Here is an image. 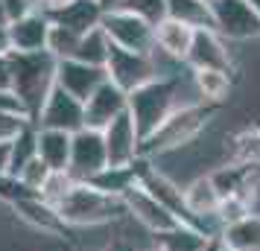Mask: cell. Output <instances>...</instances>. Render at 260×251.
<instances>
[{"mask_svg": "<svg viewBox=\"0 0 260 251\" xmlns=\"http://www.w3.org/2000/svg\"><path fill=\"white\" fill-rule=\"evenodd\" d=\"M9 61H12V91L15 96L21 99L26 117L36 123L41 108L47 102L50 91L56 88V67H59V59L41 50V53H9Z\"/></svg>", "mask_w": 260, "mask_h": 251, "instance_id": "obj_1", "label": "cell"}, {"mask_svg": "<svg viewBox=\"0 0 260 251\" xmlns=\"http://www.w3.org/2000/svg\"><path fill=\"white\" fill-rule=\"evenodd\" d=\"M216 108L208 102H184L178 105L170 117L164 120V126L152 132L141 146V158L164 155V152H176L181 146H187L190 140H196L202 129L208 126V120L213 117Z\"/></svg>", "mask_w": 260, "mask_h": 251, "instance_id": "obj_2", "label": "cell"}, {"mask_svg": "<svg viewBox=\"0 0 260 251\" xmlns=\"http://www.w3.org/2000/svg\"><path fill=\"white\" fill-rule=\"evenodd\" d=\"M181 105L178 102V79L176 76H167V79H152V82L135 88L129 94V117L138 126L141 140H146L152 132H158L164 126V120Z\"/></svg>", "mask_w": 260, "mask_h": 251, "instance_id": "obj_3", "label": "cell"}, {"mask_svg": "<svg viewBox=\"0 0 260 251\" xmlns=\"http://www.w3.org/2000/svg\"><path fill=\"white\" fill-rule=\"evenodd\" d=\"M56 210H59L64 225H106V222H114V219L129 213L123 199L106 196L91 184H76L56 204Z\"/></svg>", "mask_w": 260, "mask_h": 251, "instance_id": "obj_4", "label": "cell"}, {"mask_svg": "<svg viewBox=\"0 0 260 251\" xmlns=\"http://www.w3.org/2000/svg\"><path fill=\"white\" fill-rule=\"evenodd\" d=\"M211 18L213 32L225 41L260 38V15L251 0H213Z\"/></svg>", "mask_w": 260, "mask_h": 251, "instance_id": "obj_5", "label": "cell"}, {"mask_svg": "<svg viewBox=\"0 0 260 251\" xmlns=\"http://www.w3.org/2000/svg\"><path fill=\"white\" fill-rule=\"evenodd\" d=\"M103 29L111 38L114 47L132 50V53H155V26L126 9H111L103 15Z\"/></svg>", "mask_w": 260, "mask_h": 251, "instance_id": "obj_6", "label": "cell"}, {"mask_svg": "<svg viewBox=\"0 0 260 251\" xmlns=\"http://www.w3.org/2000/svg\"><path fill=\"white\" fill-rule=\"evenodd\" d=\"M106 73H108V79L117 88H123L126 94H132L135 88L158 79L152 53H132V50L114 47V44H111V53H108Z\"/></svg>", "mask_w": 260, "mask_h": 251, "instance_id": "obj_7", "label": "cell"}, {"mask_svg": "<svg viewBox=\"0 0 260 251\" xmlns=\"http://www.w3.org/2000/svg\"><path fill=\"white\" fill-rule=\"evenodd\" d=\"M106 167H108V152H106L103 132L79 129L71 137V167H68V172L79 184H85V181L94 178L96 172H103Z\"/></svg>", "mask_w": 260, "mask_h": 251, "instance_id": "obj_8", "label": "cell"}, {"mask_svg": "<svg viewBox=\"0 0 260 251\" xmlns=\"http://www.w3.org/2000/svg\"><path fill=\"white\" fill-rule=\"evenodd\" d=\"M138 184H141L143 190L149 193L164 210H170V213L176 216L181 225L193 228V216H190L187 202H184V190L178 187L176 181H170L167 175H161L158 169L149 167L146 158H138Z\"/></svg>", "mask_w": 260, "mask_h": 251, "instance_id": "obj_9", "label": "cell"}, {"mask_svg": "<svg viewBox=\"0 0 260 251\" xmlns=\"http://www.w3.org/2000/svg\"><path fill=\"white\" fill-rule=\"evenodd\" d=\"M36 126L38 129H56V132L76 134L79 129H85V102H79L76 96H71L68 91H61L56 85L50 91L41 114H38Z\"/></svg>", "mask_w": 260, "mask_h": 251, "instance_id": "obj_10", "label": "cell"}, {"mask_svg": "<svg viewBox=\"0 0 260 251\" xmlns=\"http://www.w3.org/2000/svg\"><path fill=\"white\" fill-rule=\"evenodd\" d=\"M103 140H106V152H108V167H132L141 158V134L135 120L126 114H120L111 126L103 129Z\"/></svg>", "mask_w": 260, "mask_h": 251, "instance_id": "obj_11", "label": "cell"}, {"mask_svg": "<svg viewBox=\"0 0 260 251\" xmlns=\"http://www.w3.org/2000/svg\"><path fill=\"white\" fill-rule=\"evenodd\" d=\"M126 108H129V94L108 79V82L100 85L94 94L88 96V102H85V129L103 132V129L111 126L120 114H126Z\"/></svg>", "mask_w": 260, "mask_h": 251, "instance_id": "obj_12", "label": "cell"}, {"mask_svg": "<svg viewBox=\"0 0 260 251\" xmlns=\"http://www.w3.org/2000/svg\"><path fill=\"white\" fill-rule=\"evenodd\" d=\"M103 82H108L106 67H94V64H85L79 59H64L56 67V85L71 96H76L79 102H88V96Z\"/></svg>", "mask_w": 260, "mask_h": 251, "instance_id": "obj_13", "label": "cell"}, {"mask_svg": "<svg viewBox=\"0 0 260 251\" xmlns=\"http://www.w3.org/2000/svg\"><path fill=\"white\" fill-rule=\"evenodd\" d=\"M123 202H126V210H129V213L135 216L143 228H149L155 237H158V234H167V231H173L176 225H181L176 216L170 213V210H164V207L149 196V193L143 190L141 184H138V187H132V190L123 196Z\"/></svg>", "mask_w": 260, "mask_h": 251, "instance_id": "obj_14", "label": "cell"}, {"mask_svg": "<svg viewBox=\"0 0 260 251\" xmlns=\"http://www.w3.org/2000/svg\"><path fill=\"white\" fill-rule=\"evenodd\" d=\"M187 67L193 70H231V56L225 50V38H219L213 29H196L193 44L187 53Z\"/></svg>", "mask_w": 260, "mask_h": 251, "instance_id": "obj_15", "label": "cell"}, {"mask_svg": "<svg viewBox=\"0 0 260 251\" xmlns=\"http://www.w3.org/2000/svg\"><path fill=\"white\" fill-rule=\"evenodd\" d=\"M103 15L106 9L100 6V0H71L64 6H56V9H47L50 24H59L64 29H73L76 35H85L96 26L103 24Z\"/></svg>", "mask_w": 260, "mask_h": 251, "instance_id": "obj_16", "label": "cell"}, {"mask_svg": "<svg viewBox=\"0 0 260 251\" xmlns=\"http://www.w3.org/2000/svg\"><path fill=\"white\" fill-rule=\"evenodd\" d=\"M50 18L44 9L24 15L9 24V41L15 53H41L47 50V35H50Z\"/></svg>", "mask_w": 260, "mask_h": 251, "instance_id": "obj_17", "label": "cell"}, {"mask_svg": "<svg viewBox=\"0 0 260 251\" xmlns=\"http://www.w3.org/2000/svg\"><path fill=\"white\" fill-rule=\"evenodd\" d=\"M193 35L196 29L178 24L173 18H164L161 24L155 26V50L170 56L173 61H187V53H190V44H193Z\"/></svg>", "mask_w": 260, "mask_h": 251, "instance_id": "obj_18", "label": "cell"}, {"mask_svg": "<svg viewBox=\"0 0 260 251\" xmlns=\"http://www.w3.org/2000/svg\"><path fill=\"white\" fill-rule=\"evenodd\" d=\"M71 137L68 132L56 129H38V158L53 172H68L71 167Z\"/></svg>", "mask_w": 260, "mask_h": 251, "instance_id": "obj_19", "label": "cell"}, {"mask_svg": "<svg viewBox=\"0 0 260 251\" xmlns=\"http://www.w3.org/2000/svg\"><path fill=\"white\" fill-rule=\"evenodd\" d=\"M15 213L21 216L24 222H29L32 228H38V231H47V234H61L64 231V222H61L59 210L53 207L50 202H44L41 196H36V199H26V202H18L15 204Z\"/></svg>", "mask_w": 260, "mask_h": 251, "instance_id": "obj_20", "label": "cell"}, {"mask_svg": "<svg viewBox=\"0 0 260 251\" xmlns=\"http://www.w3.org/2000/svg\"><path fill=\"white\" fill-rule=\"evenodd\" d=\"M85 184L96 187V190L106 193V196L123 199L132 187H138V161H135L132 167H106L103 172H96L94 178L85 181Z\"/></svg>", "mask_w": 260, "mask_h": 251, "instance_id": "obj_21", "label": "cell"}, {"mask_svg": "<svg viewBox=\"0 0 260 251\" xmlns=\"http://www.w3.org/2000/svg\"><path fill=\"white\" fill-rule=\"evenodd\" d=\"M167 18H173L190 29H213L211 3H205V0H167Z\"/></svg>", "mask_w": 260, "mask_h": 251, "instance_id": "obj_22", "label": "cell"}, {"mask_svg": "<svg viewBox=\"0 0 260 251\" xmlns=\"http://www.w3.org/2000/svg\"><path fill=\"white\" fill-rule=\"evenodd\" d=\"M222 242L231 251H260V216L251 213L222 228Z\"/></svg>", "mask_w": 260, "mask_h": 251, "instance_id": "obj_23", "label": "cell"}, {"mask_svg": "<svg viewBox=\"0 0 260 251\" xmlns=\"http://www.w3.org/2000/svg\"><path fill=\"white\" fill-rule=\"evenodd\" d=\"M193 88L202 96V102L216 108L231 91V79L225 70H193Z\"/></svg>", "mask_w": 260, "mask_h": 251, "instance_id": "obj_24", "label": "cell"}, {"mask_svg": "<svg viewBox=\"0 0 260 251\" xmlns=\"http://www.w3.org/2000/svg\"><path fill=\"white\" fill-rule=\"evenodd\" d=\"M108 53H111V38L106 35L103 26H96L91 32H85L79 38V50H76V59L85 64H94V67H106Z\"/></svg>", "mask_w": 260, "mask_h": 251, "instance_id": "obj_25", "label": "cell"}, {"mask_svg": "<svg viewBox=\"0 0 260 251\" xmlns=\"http://www.w3.org/2000/svg\"><path fill=\"white\" fill-rule=\"evenodd\" d=\"M211 237H205L202 231L190 225H176L167 234H158V248L161 251H202L205 242Z\"/></svg>", "mask_w": 260, "mask_h": 251, "instance_id": "obj_26", "label": "cell"}, {"mask_svg": "<svg viewBox=\"0 0 260 251\" xmlns=\"http://www.w3.org/2000/svg\"><path fill=\"white\" fill-rule=\"evenodd\" d=\"M36 158H38V126L36 123H26L24 129L18 132V137L12 140V164H9V172L18 175Z\"/></svg>", "mask_w": 260, "mask_h": 251, "instance_id": "obj_27", "label": "cell"}, {"mask_svg": "<svg viewBox=\"0 0 260 251\" xmlns=\"http://www.w3.org/2000/svg\"><path fill=\"white\" fill-rule=\"evenodd\" d=\"M231 155H234V164L240 167H260V129L251 126L246 132H240L231 140Z\"/></svg>", "mask_w": 260, "mask_h": 251, "instance_id": "obj_28", "label": "cell"}, {"mask_svg": "<svg viewBox=\"0 0 260 251\" xmlns=\"http://www.w3.org/2000/svg\"><path fill=\"white\" fill-rule=\"evenodd\" d=\"M79 38L73 29H64V26L53 24L50 26V35H47V53H53L59 61L64 59H76V50H79Z\"/></svg>", "mask_w": 260, "mask_h": 251, "instance_id": "obj_29", "label": "cell"}, {"mask_svg": "<svg viewBox=\"0 0 260 251\" xmlns=\"http://www.w3.org/2000/svg\"><path fill=\"white\" fill-rule=\"evenodd\" d=\"M120 9L138 15L143 21H149L152 26H158L167 18V0H126Z\"/></svg>", "mask_w": 260, "mask_h": 251, "instance_id": "obj_30", "label": "cell"}, {"mask_svg": "<svg viewBox=\"0 0 260 251\" xmlns=\"http://www.w3.org/2000/svg\"><path fill=\"white\" fill-rule=\"evenodd\" d=\"M76 184H79V181L73 178L71 172H50L47 184L41 187V199H44V202H50L53 207H56V204H59L61 199H64V196H68L73 187H76Z\"/></svg>", "mask_w": 260, "mask_h": 251, "instance_id": "obj_31", "label": "cell"}, {"mask_svg": "<svg viewBox=\"0 0 260 251\" xmlns=\"http://www.w3.org/2000/svg\"><path fill=\"white\" fill-rule=\"evenodd\" d=\"M38 193H32L29 187H26L24 181L18 178V175H12V172H6V175H0V202L6 204H18V202H26V199H36Z\"/></svg>", "mask_w": 260, "mask_h": 251, "instance_id": "obj_32", "label": "cell"}, {"mask_svg": "<svg viewBox=\"0 0 260 251\" xmlns=\"http://www.w3.org/2000/svg\"><path fill=\"white\" fill-rule=\"evenodd\" d=\"M50 172H53V169H50L47 164L41 161V158H36V161H29V164H26V167L18 172V178L24 181V184H26L32 193H38V196H41V187L47 184Z\"/></svg>", "mask_w": 260, "mask_h": 251, "instance_id": "obj_33", "label": "cell"}, {"mask_svg": "<svg viewBox=\"0 0 260 251\" xmlns=\"http://www.w3.org/2000/svg\"><path fill=\"white\" fill-rule=\"evenodd\" d=\"M26 123H32L24 114H15V111H0V140H15L18 132L24 129Z\"/></svg>", "mask_w": 260, "mask_h": 251, "instance_id": "obj_34", "label": "cell"}, {"mask_svg": "<svg viewBox=\"0 0 260 251\" xmlns=\"http://www.w3.org/2000/svg\"><path fill=\"white\" fill-rule=\"evenodd\" d=\"M0 111H15V114H24V117H26L21 99H18L12 91H0Z\"/></svg>", "mask_w": 260, "mask_h": 251, "instance_id": "obj_35", "label": "cell"}, {"mask_svg": "<svg viewBox=\"0 0 260 251\" xmlns=\"http://www.w3.org/2000/svg\"><path fill=\"white\" fill-rule=\"evenodd\" d=\"M12 61H9V56H0V91H12ZM15 94V91H12Z\"/></svg>", "mask_w": 260, "mask_h": 251, "instance_id": "obj_36", "label": "cell"}, {"mask_svg": "<svg viewBox=\"0 0 260 251\" xmlns=\"http://www.w3.org/2000/svg\"><path fill=\"white\" fill-rule=\"evenodd\" d=\"M9 164H12V140H0V175L9 172Z\"/></svg>", "mask_w": 260, "mask_h": 251, "instance_id": "obj_37", "label": "cell"}, {"mask_svg": "<svg viewBox=\"0 0 260 251\" xmlns=\"http://www.w3.org/2000/svg\"><path fill=\"white\" fill-rule=\"evenodd\" d=\"M12 53V41H9V26L0 24V56H9Z\"/></svg>", "mask_w": 260, "mask_h": 251, "instance_id": "obj_38", "label": "cell"}, {"mask_svg": "<svg viewBox=\"0 0 260 251\" xmlns=\"http://www.w3.org/2000/svg\"><path fill=\"white\" fill-rule=\"evenodd\" d=\"M64 3H71V0H38V9H56V6H64Z\"/></svg>", "mask_w": 260, "mask_h": 251, "instance_id": "obj_39", "label": "cell"}, {"mask_svg": "<svg viewBox=\"0 0 260 251\" xmlns=\"http://www.w3.org/2000/svg\"><path fill=\"white\" fill-rule=\"evenodd\" d=\"M202 251H222V237H211L208 242H205Z\"/></svg>", "mask_w": 260, "mask_h": 251, "instance_id": "obj_40", "label": "cell"}, {"mask_svg": "<svg viewBox=\"0 0 260 251\" xmlns=\"http://www.w3.org/2000/svg\"><path fill=\"white\" fill-rule=\"evenodd\" d=\"M123 3H126V0H100V6H103L106 12H111V9H120Z\"/></svg>", "mask_w": 260, "mask_h": 251, "instance_id": "obj_41", "label": "cell"}, {"mask_svg": "<svg viewBox=\"0 0 260 251\" xmlns=\"http://www.w3.org/2000/svg\"><path fill=\"white\" fill-rule=\"evenodd\" d=\"M108 251H135V248H132L129 242H114V245H111Z\"/></svg>", "mask_w": 260, "mask_h": 251, "instance_id": "obj_42", "label": "cell"}, {"mask_svg": "<svg viewBox=\"0 0 260 251\" xmlns=\"http://www.w3.org/2000/svg\"><path fill=\"white\" fill-rule=\"evenodd\" d=\"M0 24L9 26V18H6V6H3V0H0Z\"/></svg>", "mask_w": 260, "mask_h": 251, "instance_id": "obj_43", "label": "cell"}, {"mask_svg": "<svg viewBox=\"0 0 260 251\" xmlns=\"http://www.w3.org/2000/svg\"><path fill=\"white\" fill-rule=\"evenodd\" d=\"M251 3H254V9H257V15H260V0H251Z\"/></svg>", "mask_w": 260, "mask_h": 251, "instance_id": "obj_44", "label": "cell"}, {"mask_svg": "<svg viewBox=\"0 0 260 251\" xmlns=\"http://www.w3.org/2000/svg\"><path fill=\"white\" fill-rule=\"evenodd\" d=\"M222 251H231V248H228V245H225V242H222Z\"/></svg>", "mask_w": 260, "mask_h": 251, "instance_id": "obj_45", "label": "cell"}, {"mask_svg": "<svg viewBox=\"0 0 260 251\" xmlns=\"http://www.w3.org/2000/svg\"><path fill=\"white\" fill-rule=\"evenodd\" d=\"M205 3H213V0H205Z\"/></svg>", "mask_w": 260, "mask_h": 251, "instance_id": "obj_46", "label": "cell"}, {"mask_svg": "<svg viewBox=\"0 0 260 251\" xmlns=\"http://www.w3.org/2000/svg\"><path fill=\"white\" fill-rule=\"evenodd\" d=\"M257 129H260V120H257Z\"/></svg>", "mask_w": 260, "mask_h": 251, "instance_id": "obj_47", "label": "cell"}, {"mask_svg": "<svg viewBox=\"0 0 260 251\" xmlns=\"http://www.w3.org/2000/svg\"><path fill=\"white\" fill-rule=\"evenodd\" d=\"M158 251H161V248H158Z\"/></svg>", "mask_w": 260, "mask_h": 251, "instance_id": "obj_48", "label": "cell"}]
</instances>
